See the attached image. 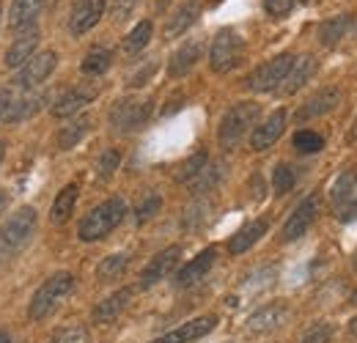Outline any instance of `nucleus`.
<instances>
[{
	"label": "nucleus",
	"instance_id": "41",
	"mask_svg": "<svg viewBox=\"0 0 357 343\" xmlns=\"http://www.w3.org/2000/svg\"><path fill=\"white\" fill-rule=\"evenodd\" d=\"M264 8L269 17H286L294 8V0H264Z\"/></svg>",
	"mask_w": 357,
	"mask_h": 343
},
{
	"label": "nucleus",
	"instance_id": "46",
	"mask_svg": "<svg viewBox=\"0 0 357 343\" xmlns=\"http://www.w3.org/2000/svg\"><path fill=\"white\" fill-rule=\"evenodd\" d=\"M349 333H352V335L357 338V316L352 319V321H349Z\"/></svg>",
	"mask_w": 357,
	"mask_h": 343
},
{
	"label": "nucleus",
	"instance_id": "39",
	"mask_svg": "<svg viewBox=\"0 0 357 343\" xmlns=\"http://www.w3.org/2000/svg\"><path fill=\"white\" fill-rule=\"evenodd\" d=\"M119 165H121V154H119L116 148H107V151L96 160V178H102V181H105V178H110Z\"/></svg>",
	"mask_w": 357,
	"mask_h": 343
},
{
	"label": "nucleus",
	"instance_id": "49",
	"mask_svg": "<svg viewBox=\"0 0 357 343\" xmlns=\"http://www.w3.org/2000/svg\"><path fill=\"white\" fill-rule=\"evenodd\" d=\"M349 302H352V305H357V291L352 294V300H349Z\"/></svg>",
	"mask_w": 357,
	"mask_h": 343
},
{
	"label": "nucleus",
	"instance_id": "4",
	"mask_svg": "<svg viewBox=\"0 0 357 343\" xmlns=\"http://www.w3.org/2000/svg\"><path fill=\"white\" fill-rule=\"evenodd\" d=\"M36 231V209L33 206H20L17 212H11L8 220L0 225V247L3 253H20L31 236Z\"/></svg>",
	"mask_w": 357,
	"mask_h": 343
},
{
	"label": "nucleus",
	"instance_id": "44",
	"mask_svg": "<svg viewBox=\"0 0 357 343\" xmlns=\"http://www.w3.org/2000/svg\"><path fill=\"white\" fill-rule=\"evenodd\" d=\"M11 105H14V93H11V91H0V119L8 116Z\"/></svg>",
	"mask_w": 357,
	"mask_h": 343
},
{
	"label": "nucleus",
	"instance_id": "32",
	"mask_svg": "<svg viewBox=\"0 0 357 343\" xmlns=\"http://www.w3.org/2000/svg\"><path fill=\"white\" fill-rule=\"evenodd\" d=\"M151 33H154V25L149 22V20H143V22H137L132 31H130V36L124 39V55H137L146 44L151 42Z\"/></svg>",
	"mask_w": 357,
	"mask_h": 343
},
{
	"label": "nucleus",
	"instance_id": "21",
	"mask_svg": "<svg viewBox=\"0 0 357 343\" xmlns=\"http://www.w3.org/2000/svg\"><path fill=\"white\" fill-rule=\"evenodd\" d=\"M36 47H39V31H28L22 36H17L14 44L6 49V69H22L33 55H36Z\"/></svg>",
	"mask_w": 357,
	"mask_h": 343
},
{
	"label": "nucleus",
	"instance_id": "48",
	"mask_svg": "<svg viewBox=\"0 0 357 343\" xmlns=\"http://www.w3.org/2000/svg\"><path fill=\"white\" fill-rule=\"evenodd\" d=\"M3 154H6V146L0 143V162H3Z\"/></svg>",
	"mask_w": 357,
	"mask_h": 343
},
{
	"label": "nucleus",
	"instance_id": "16",
	"mask_svg": "<svg viewBox=\"0 0 357 343\" xmlns=\"http://www.w3.org/2000/svg\"><path fill=\"white\" fill-rule=\"evenodd\" d=\"M215 261H218V250H215V247H206V250H201V253L192 258L190 264H184V266L178 269L176 286H178V289H187V286H195V283H201V280L209 275V269L215 266Z\"/></svg>",
	"mask_w": 357,
	"mask_h": 343
},
{
	"label": "nucleus",
	"instance_id": "5",
	"mask_svg": "<svg viewBox=\"0 0 357 343\" xmlns=\"http://www.w3.org/2000/svg\"><path fill=\"white\" fill-rule=\"evenodd\" d=\"M242 58H245V39L236 31H231V28L220 31L215 36V42H212V49H209V66H212V72L225 75V72L236 69L242 63Z\"/></svg>",
	"mask_w": 357,
	"mask_h": 343
},
{
	"label": "nucleus",
	"instance_id": "37",
	"mask_svg": "<svg viewBox=\"0 0 357 343\" xmlns=\"http://www.w3.org/2000/svg\"><path fill=\"white\" fill-rule=\"evenodd\" d=\"M294 181H297V176H294V171L289 165H275V171H272V190L278 195L291 192L294 190Z\"/></svg>",
	"mask_w": 357,
	"mask_h": 343
},
{
	"label": "nucleus",
	"instance_id": "19",
	"mask_svg": "<svg viewBox=\"0 0 357 343\" xmlns=\"http://www.w3.org/2000/svg\"><path fill=\"white\" fill-rule=\"evenodd\" d=\"M204 55V39H187V42L178 47L176 52L171 55V63H168V75L171 77H184Z\"/></svg>",
	"mask_w": 357,
	"mask_h": 343
},
{
	"label": "nucleus",
	"instance_id": "30",
	"mask_svg": "<svg viewBox=\"0 0 357 343\" xmlns=\"http://www.w3.org/2000/svg\"><path fill=\"white\" fill-rule=\"evenodd\" d=\"M127 266H130V256H127V253H113V256H105L102 261H99V266H96V280L110 283V280L121 277Z\"/></svg>",
	"mask_w": 357,
	"mask_h": 343
},
{
	"label": "nucleus",
	"instance_id": "17",
	"mask_svg": "<svg viewBox=\"0 0 357 343\" xmlns=\"http://www.w3.org/2000/svg\"><path fill=\"white\" fill-rule=\"evenodd\" d=\"M289 319V307L283 302H275V305H267L261 310H256L250 319H248V333L253 335H267L272 330H278L280 324H286Z\"/></svg>",
	"mask_w": 357,
	"mask_h": 343
},
{
	"label": "nucleus",
	"instance_id": "35",
	"mask_svg": "<svg viewBox=\"0 0 357 343\" xmlns=\"http://www.w3.org/2000/svg\"><path fill=\"white\" fill-rule=\"evenodd\" d=\"M294 148L297 151H303V154H316V151H321V146H324V137L319 135V132H313V129H300V132H294Z\"/></svg>",
	"mask_w": 357,
	"mask_h": 343
},
{
	"label": "nucleus",
	"instance_id": "45",
	"mask_svg": "<svg viewBox=\"0 0 357 343\" xmlns=\"http://www.w3.org/2000/svg\"><path fill=\"white\" fill-rule=\"evenodd\" d=\"M6 204H8V198H6V192H3V190H0V215H3V212H6Z\"/></svg>",
	"mask_w": 357,
	"mask_h": 343
},
{
	"label": "nucleus",
	"instance_id": "15",
	"mask_svg": "<svg viewBox=\"0 0 357 343\" xmlns=\"http://www.w3.org/2000/svg\"><path fill=\"white\" fill-rule=\"evenodd\" d=\"M215 327H218V319L215 316H198V319L184 321L181 327L171 330L168 335H162V338H157V341L151 343H192L198 341V338H204V335H209Z\"/></svg>",
	"mask_w": 357,
	"mask_h": 343
},
{
	"label": "nucleus",
	"instance_id": "50",
	"mask_svg": "<svg viewBox=\"0 0 357 343\" xmlns=\"http://www.w3.org/2000/svg\"><path fill=\"white\" fill-rule=\"evenodd\" d=\"M352 137H357V121H355V129H352Z\"/></svg>",
	"mask_w": 357,
	"mask_h": 343
},
{
	"label": "nucleus",
	"instance_id": "2",
	"mask_svg": "<svg viewBox=\"0 0 357 343\" xmlns=\"http://www.w3.org/2000/svg\"><path fill=\"white\" fill-rule=\"evenodd\" d=\"M259 116H261L259 102H239V105L228 107L225 116L220 119V127H218V143L223 148L239 146V140L250 132V127L259 121Z\"/></svg>",
	"mask_w": 357,
	"mask_h": 343
},
{
	"label": "nucleus",
	"instance_id": "22",
	"mask_svg": "<svg viewBox=\"0 0 357 343\" xmlns=\"http://www.w3.org/2000/svg\"><path fill=\"white\" fill-rule=\"evenodd\" d=\"M130 300H132V289H119L116 294L105 297V300L91 310V319H93L96 324H110V321H116V319L124 313V307L130 305Z\"/></svg>",
	"mask_w": 357,
	"mask_h": 343
},
{
	"label": "nucleus",
	"instance_id": "43",
	"mask_svg": "<svg viewBox=\"0 0 357 343\" xmlns=\"http://www.w3.org/2000/svg\"><path fill=\"white\" fill-rule=\"evenodd\" d=\"M338 220H341V222H355L357 220V201H347V204L338 209Z\"/></svg>",
	"mask_w": 357,
	"mask_h": 343
},
{
	"label": "nucleus",
	"instance_id": "23",
	"mask_svg": "<svg viewBox=\"0 0 357 343\" xmlns=\"http://www.w3.org/2000/svg\"><path fill=\"white\" fill-rule=\"evenodd\" d=\"M264 234H267V220H253V222L242 225V228L228 239V253H231V256H242V253H248Z\"/></svg>",
	"mask_w": 357,
	"mask_h": 343
},
{
	"label": "nucleus",
	"instance_id": "18",
	"mask_svg": "<svg viewBox=\"0 0 357 343\" xmlns=\"http://www.w3.org/2000/svg\"><path fill=\"white\" fill-rule=\"evenodd\" d=\"M93 96H96V88H72L55 99L52 116L55 119H75V113H80Z\"/></svg>",
	"mask_w": 357,
	"mask_h": 343
},
{
	"label": "nucleus",
	"instance_id": "7",
	"mask_svg": "<svg viewBox=\"0 0 357 343\" xmlns=\"http://www.w3.org/2000/svg\"><path fill=\"white\" fill-rule=\"evenodd\" d=\"M291 66H294V55H291V52H280V55H275L272 61L261 63V66L248 77V88L256 91V93H269V91L283 86V80H286V75H289Z\"/></svg>",
	"mask_w": 357,
	"mask_h": 343
},
{
	"label": "nucleus",
	"instance_id": "6",
	"mask_svg": "<svg viewBox=\"0 0 357 343\" xmlns=\"http://www.w3.org/2000/svg\"><path fill=\"white\" fill-rule=\"evenodd\" d=\"M151 119V102L149 99H119L110 107V127L119 135L137 132Z\"/></svg>",
	"mask_w": 357,
	"mask_h": 343
},
{
	"label": "nucleus",
	"instance_id": "9",
	"mask_svg": "<svg viewBox=\"0 0 357 343\" xmlns=\"http://www.w3.org/2000/svg\"><path fill=\"white\" fill-rule=\"evenodd\" d=\"M42 6H45L42 0H11V8H8V31L14 36H22L28 31H36Z\"/></svg>",
	"mask_w": 357,
	"mask_h": 343
},
{
	"label": "nucleus",
	"instance_id": "8",
	"mask_svg": "<svg viewBox=\"0 0 357 343\" xmlns=\"http://www.w3.org/2000/svg\"><path fill=\"white\" fill-rule=\"evenodd\" d=\"M178 258H181V247H178V245H171V247L160 250L157 256L146 264V269L140 272V289H151V286H157L160 280L171 277V272L176 269Z\"/></svg>",
	"mask_w": 357,
	"mask_h": 343
},
{
	"label": "nucleus",
	"instance_id": "13",
	"mask_svg": "<svg viewBox=\"0 0 357 343\" xmlns=\"http://www.w3.org/2000/svg\"><path fill=\"white\" fill-rule=\"evenodd\" d=\"M286 129V110H272L261 124H256L253 135H250V148L253 151H267L272 143H278V137Z\"/></svg>",
	"mask_w": 357,
	"mask_h": 343
},
{
	"label": "nucleus",
	"instance_id": "33",
	"mask_svg": "<svg viewBox=\"0 0 357 343\" xmlns=\"http://www.w3.org/2000/svg\"><path fill=\"white\" fill-rule=\"evenodd\" d=\"M220 176H223V168H220V165H206L204 171L190 181V192H192V195H204L206 190H212V187L220 181Z\"/></svg>",
	"mask_w": 357,
	"mask_h": 343
},
{
	"label": "nucleus",
	"instance_id": "51",
	"mask_svg": "<svg viewBox=\"0 0 357 343\" xmlns=\"http://www.w3.org/2000/svg\"><path fill=\"white\" fill-rule=\"evenodd\" d=\"M355 272H357V256H355Z\"/></svg>",
	"mask_w": 357,
	"mask_h": 343
},
{
	"label": "nucleus",
	"instance_id": "11",
	"mask_svg": "<svg viewBox=\"0 0 357 343\" xmlns=\"http://www.w3.org/2000/svg\"><path fill=\"white\" fill-rule=\"evenodd\" d=\"M316 215H319V198L311 195V198H305V201L291 212V217L286 220V225H283V231H280V239H283V242H294V239H300L303 234H308V228L313 225Z\"/></svg>",
	"mask_w": 357,
	"mask_h": 343
},
{
	"label": "nucleus",
	"instance_id": "38",
	"mask_svg": "<svg viewBox=\"0 0 357 343\" xmlns=\"http://www.w3.org/2000/svg\"><path fill=\"white\" fill-rule=\"evenodd\" d=\"M50 343H91V335L83 324H75V327L58 330V333L50 338Z\"/></svg>",
	"mask_w": 357,
	"mask_h": 343
},
{
	"label": "nucleus",
	"instance_id": "20",
	"mask_svg": "<svg viewBox=\"0 0 357 343\" xmlns=\"http://www.w3.org/2000/svg\"><path fill=\"white\" fill-rule=\"evenodd\" d=\"M316 69H319V61H316L313 55H300V58H294V66L289 69V75H286V80H283V86H280V93H283V96L297 93V91L316 75Z\"/></svg>",
	"mask_w": 357,
	"mask_h": 343
},
{
	"label": "nucleus",
	"instance_id": "26",
	"mask_svg": "<svg viewBox=\"0 0 357 343\" xmlns=\"http://www.w3.org/2000/svg\"><path fill=\"white\" fill-rule=\"evenodd\" d=\"M77 195H80L77 184H66V187L55 195V201H52V212H50V220H52L55 225H61V222H66V220L72 217L75 204H77Z\"/></svg>",
	"mask_w": 357,
	"mask_h": 343
},
{
	"label": "nucleus",
	"instance_id": "14",
	"mask_svg": "<svg viewBox=\"0 0 357 343\" xmlns=\"http://www.w3.org/2000/svg\"><path fill=\"white\" fill-rule=\"evenodd\" d=\"M102 14H105V0H77L69 14L72 36H83L86 31H91L102 20Z\"/></svg>",
	"mask_w": 357,
	"mask_h": 343
},
{
	"label": "nucleus",
	"instance_id": "1",
	"mask_svg": "<svg viewBox=\"0 0 357 343\" xmlns=\"http://www.w3.org/2000/svg\"><path fill=\"white\" fill-rule=\"evenodd\" d=\"M124 217H127V204H124L121 198H107L105 204L93 206L89 215L80 220L77 236H80L83 242H99V239H105L107 234H113V231L121 225Z\"/></svg>",
	"mask_w": 357,
	"mask_h": 343
},
{
	"label": "nucleus",
	"instance_id": "34",
	"mask_svg": "<svg viewBox=\"0 0 357 343\" xmlns=\"http://www.w3.org/2000/svg\"><path fill=\"white\" fill-rule=\"evenodd\" d=\"M209 165V154L206 151H195L190 160H184L176 171V181H192L198 173Z\"/></svg>",
	"mask_w": 357,
	"mask_h": 343
},
{
	"label": "nucleus",
	"instance_id": "3",
	"mask_svg": "<svg viewBox=\"0 0 357 343\" xmlns=\"http://www.w3.org/2000/svg\"><path fill=\"white\" fill-rule=\"evenodd\" d=\"M75 289V277L69 272H55L52 277H47L39 286V291L33 294V300L28 305V319L31 321H42L47 319L61 302L66 300V294Z\"/></svg>",
	"mask_w": 357,
	"mask_h": 343
},
{
	"label": "nucleus",
	"instance_id": "47",
	"mask_svg": "<svg viewBox=\"0 0 357 343\" xmlns=\"http://www.w3.org/2000/svg\"><path fill=\"white\" fill-rule=\"evenodd\" d=\"M0 343H11V338H8V335H6L3 330H0Z\"/></svg>",
	"mask_w": 357,
	"mask_h": 343
},
{
	"label": "nucleus",
	"instance_id": "10",
	"mask_svg": "<svg viewBox=\"0 0 357 343\" xmlns=\"http://www.w3.org/2000/svg\"><path fill=\"white\" fill-rule=\"evenodd\" d=\"M58 66V55L52 52V49H47V52H36L22 69H20V75H17V83L22 88H36L42 86L47 77L52 75V69Z\"/></svg>",
	"mask_w": 357,
	"mask_h": 343
},
{
	"label": "nucleus",
	"instance_id": "29",
	"mask_svg": "<svg viewBox=\"0 0 357 343\" xmlns=\"http://www.w3.org/2000/svg\"><path fill=\"white\" fill-rule=\"evenodd\" d=\"M355 187H357V171L349 168V171H344L333 181V187H330V204H333L335 209H341L347 201H352Z\"/></svg>",
	"mask_w": 357,
	"mask_h": 343
},
{
	"label": "nucleus",
	"instance_id": "31",
	"mask_svg": "<svg viewBox=\"0 0 357 343\" xmlns=\"http://www.w3.org/2000/svg\"><path fill=\"white\" fill-rule=\"evenodd\" d=\"M110 63H113V52L105 49V47H93V49H89V55L83 58V66L80 69L89 77H99V75H105L110 69Z\"/></svg>",
	"mask_w": 357,
	"mask_h": 343
},
{
	"label": "nucleus",
	"instance_id": "40",
	"mask_svg": "<svg viewBox=\"0 0 357 343\" xmlns=\"http://www.w3.org/2000/svg\"><path fill=\"white\" fill-rule=\"evenodd\" d=\"M330 335H333V327H330V324H316V327H311V330L300 338V343H327Z\"/></svg>",
	"mask_w": 357,
	"mask_h": 343
},
{
	"label": "nucleus",
	"instance_id": "42",
	"mask_svg": "<svg viewBox=\"0 0 357 343\" xmlns=\"http://www.w3.org/2000/svg\"><path fill=\"white\" fill-rule=\"evenodd\" d=\"M154 69H157V63H154V61H149V63H146L143 69H137L132 77H130V86H132V88L143 86V83H146V80H149V77L154 75Z\"/></svg>",
	"mask_w": 357,
	"mask_h": 343
},
{
	"label": "nucleus",
	"instance_id": "36",
	"mask_svg": "<svg viewBox=\"0 0 357 343\" xmlns=\"http://www.w3.org/2000/svg\"><path fill=\"white\" fill-rule=\"evenodd\" d=\"M160 209H162V198L157 192H146L137 201V206H135V217H137V222H146V220H151V217L157 215Z\"/></svg>",
	"mask_w": 357,
	"mask_h": 343
},
{
	"label": "nucleus",
	"instance_id": "12",
	"mask_svg": "<svg viewBox=\"0 0 357 343\" xmlns=\"http://www.w3.org/2000/svg\"><path fill=\"white\" fill-rule=\"evenodd\" d=\"M338 102H341V91L333 86L321 88V91H316L308 102H303V107L294 113V119L300 121V124H305V121H313V119H321L324 113H330V110H335L338 107Z\"/></svg>",
	"mask_w": 357,
	"mask_h": 343
},
{
	"label": "nucleus",
	"instance_id": "28",
	"mask_svg": "<svg viewBox=\"0 0 357 343\" xmlns=\"http://www.w3.org/2000/svg\"><path fill=\"white\" fill-rule=\"evenodd\" d=\"M89 129H91L89 116H77V119H72L69 124H63L61 132H58V148H63V151L75 148V146L89 135Z\"/></svg>",
	"mask_w": 357,
	"mask_h": 343
},
{
	"label": "nucleus",
	"instance_id": "25",
	"mask_svg": "<svg viewBox=\"0 0 357 343\" xmlns=\"http://www.w3.org/2000/svg\"><path fill=\"white\" fill-rule=\"evenodd\" d=\"M352 28V14H338V17H330L319 25V44L321 47H335L341 42Z\"/></svg>",
	"mask_w": 357,
	"mask_h": 343
},
{
	"label": "nucleus",
	"instance_id": "24",
	"mask_svg": "<svg viewBox=\"0 0 357 343\" xmlns=\"http://www.w3.org/2000/svg\"><path fill=\"white\" fill-rule=\"evenodd\" d=\"M198 14H201V0H184L176 11L171 14V20L165 25V36L176 39L184 31H190V25L198 20Z\"/></svg>",
	"mask_w": 357,
	"mask_h": 343
},
{
	"label": "nucleus",
	"instance_id": "27",
	"mask_svg": "<svg viewBox=\"0 0 357 343\" xmlns=\"http://www.w3.org/2000/svg\"><path fill=\"white\" fill-rule=\"evenodd\" d=\"M50 99V93L42 91V93H31V96H22V99H17L14 105H11V110H8V121H25V119H31V116H36L42 107H45V102Z\"/></svg>",
	"mask_w": 357,
	"mask_h": 343
}]
</instances>
